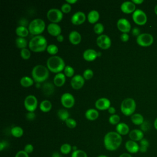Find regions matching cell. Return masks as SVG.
<instances>
[{
    "instance_id": "1",
    "label": "cell",
    "mask_w": 157,
    "mask_h": 157,
    "mask_svg": "<svg viewBox=\"0 0 157 157\" xmlns=\"http://www.w3.org/2000/svg\"><path fill=\"white\" fill-rule=\"evenodd\" d=\"M122 143V137L117 132L110 131L107 132L104 138V144L105 148L109 151L117 150Z\"/></svg>"
},
{
    "instance_id": "2",
    "label": "cell",
    "mask_w": 157,
    "mask_h": 157,
    "mask_svg": "<svg viewBox=\"0 0 157 157\" xmlns=\"http://www.w3.org/2000/svg\"><path fill=\"white\" fill-rule=\"evenodd\" d=\"M29 49L34 52H42L47 50V41L46 39L41 35L34 36L29 42Z\"/></svg>"
},
{
    "instance_id": "3",
    "label": "cell",
    "mask_w": 157,
    "mask_h": 157,
    "mask_svg": "<svg viewBox=\"0 0 157 157\" xmlns=\"http://www.w3.org/2000/svg\"><path fill=\"white\" fill-rule=\"evenodd\" d=\"M65 63L62 58L58 56H52L47 61V67L53 73H59L65 67Z\"/></svg>"
},
{
    "instance_id": "4",
    "label": "cell",
    "mask_w": 157,
    "mask_h": 157,
    "mask_svg": "<svg viewBox=\"0 0 157 157\" xmlns=\"http://www.w3.org/2000/svg\"><path fill=\"white\" fill-rule=\"evenodd\" d=\"M32 77L36 83H41L46 80L49 77V70L43 65H37L32 70Z\"/></svg>"
},
{
    "instance_id": "5",
    "label": "cell",
    "mask_w": 157,
    "mask_h": 157,
    "mask_svg": "<svg viewBox=\"0 0 157 157\" xmlns=\"http://www.w3.org/2000/svg\"><path fill=\"white\" fill-rule=\"evenodd\" d=\"M45 28V23L41 18H36L32 20L28 25L29 33L35 36H38L43 33Z\"/></svg>"
},
{
    "instance_id": "6",
    "label": "cell",
    "mask_w": 157,
    "mask_h": 157,
    "mask_svg": "<svg viewBox=\"0 0 157 157\" xmlns=\"http://www.w3.org/2000/svg\"><path fill=\"white\" fill-rule=\"evenodd\" d=\"M136 103L132 98H126L124 99L120 106L121 112L126 116H130L134 114L136 110Z\"/></svg>"
},
{
    "instance_id": "7",
    "label": "cell",
    "mask_w": 157,
    "mask_h": 157,
    "mask_svg": "<svg viewBox=\"0 0 157 157\" xmlns=\"http://www.w3.org/2000/svg\"><path fill=\"white\" fill-rule=\"evenodd\" d=\"M48 20L53 23H57L61 21L63 17V12L58 9H50L47 13Z\"/></svg>"
},
{
    "instance_id": "8",
    "label": "cell",
    "mask_w": 157,
    "mask_h": 157,
    "mask_svg": "<svg viewBox=\"0 0 157 157\" xmlns=\"http://www.w3.org/2000/svg\"><path fill=\"white\" fill-rule=\"evenodd\" d=\"M136 42L141 47H149L153 42V37L149 33H142L137 37Z\"/></svg>"
},
{
    "instance_id": "9",
    "label": "cell",
    "mask_w": 157,
    "mask_h": 157,
    "mask_svg": "<svg viewBox=\"0 0 157 157\" xmlns=\"http://www.w3.org/2000/svg\"><path fill=\"white\" fill-rule=\"evenodd\" d=\"M134 22L138 25H144L147 21V17L146 13L140 9H136L132 15Z\"/></svg>"
},
{
    "instance_id": "10",
    "label": "cell",
    "mask_w": 157,
    "mask_h": 157,
    "mask_svg": "<svg viewBox=\"0 0 157 157\" xmlns=\"http://www.w3.org/2000/svg\"><path fill=\"white\" fill-rule=\"evenodd\" d=\"M24 105L28 112H34L37 107V99L34 95H28L24 101Z\"/></svg>"
},
{
    "instance_id": "11",
    "label": "cell",
    "mask_w": 157,
    "mask_h": 157,
    "mask_svg": "<svg viewBox=\"0 0 157 157\" xmlns=\"http://www.w3.org/2000/svg\"><path fill=\"white\" fill-rule=\"evenodd\" d=\"M96 44L101 48L107 50L110 47L112 42L110 38L108 36L105 34H101L97 37Z\"/></svg>"
},
{
    "instance_id": "12",
    "label": "cell",
    "mask_w": 157,
    "mask_h": 157,
    "mask_svg": "<svg viewBox=\"0 0 157 157\" xmlns=\"http://www.w3.org/2000/svg\"><path fill=\"white\" fill-rule=\"evenodd\" d=\"M61 102L64 107L70 109L74 106L75 104V99L72 94L65 93L61 97Z\"/></svg>"
},
{
    "instance_id": "13",
    "label": "cell",
    "mask_w": 157,
    "mask_h": 157,
    "mask_svg": "<svg viewBox=\"0 0 157 157\" xmlns=\"http://www.w3.org/2000/svg\"><path fill=\"white\" fill-rule=\"evenodd\" d=\"M118 29L123 33H127L131 31V26L129 21L124 18H120L117 23Z\"/></svg>"
},
{
    "instance_id": "14",
    "label": "cell",
    "mask_w": 157,
    "mask_h": 157,
    "mask_svg": "<svg viewBox=\"0 0 157 157\" xmlns=\"http://www.w3.org/2000/svg\"><path fill=\"white\" fill-rule=\"evenodd\" d=\"M84 83H85V78H83V76L80 75H74L71 80V86L74 90H79L82 88Z\"/></svg>"
},
{
    "instance_id": "15",
    "label": "cell",
    "mask_w": 157,
    "mask_h": 157,
    "mask_svg": "<svg viewBox=\"0 0 157 157\" xmlns=\"http://www.w3.org/2000/svg\"><path fill=\"white\" fill-rule=\"evenodd\" d=\"M95 107L97 109L100 110H108L110 107V101L106 98H101L96 101Z\"/></svg>"
},
{
    "instance_id": "16",
    "label": "cell",
    "mask_w": 157,
    "mask_h": 157,
    "mask_svg": "<svg viewBox=\"0 0 157 157\" xmlns=\"http://www.w3.org/2000/svg\"><path fill=\"white\" fill-rule=\"evenodd\" d=\"M85 14L80 11L75 12L71 17V22L74 25H80L85 22Z\"/></svg>"
},
{
    "instance_id": "17",
    "label": "cell",
    "mask_w": 157,
    "mask_h": 157,
    "mask_svg": "<svg viewBox=\"0 0 157 157\" xmlns=\"http://www.w3.org/2000/svg\"><path fill=\"white\" fill-rule=\"evenodd\" d=\"M121 10L124 13H134L136 10V4L132 1H125L123 2L120 6Z\"/></svg>"
},
{
    "instance_id": "18",
    "label": "cell",
    "mask_w": 157,
    "mask_h": 157,
    "mask_svg": "<svg viewBox=\"0 0 157 157\" xmlns=\"http://www.w3.org/2000/svg\"><path fill=\"white\" fill-rule=\"evenodd\" d=\"M47 31L51 36L57 37L61 34V28L57 23H51L47 26Z\"/></svg>"
},
{
    "instance_id": "19",
    "label": "cell",
    "mask_w": 157,
    "mask_h": 157,
    "mask_svg": "<svg viewBox=\"0 0 157 157\" xmlns=\"http://www.w3.org/2000/svg\"><path fill=\"white\" fill-rule=\"evenodd\" d=\"M144 132L142 130L138 129H132L129 133V137L130 139L135 142H137V141L140 142L142 139H144Z\"/></svg>"
},
{
    "instance_id": "20",
    "label": "cell",
    "mask_w": 157,
    "mask_h": 157,
    "mask_svg": "<svg viewBox=\"0 0 157 157\" xmlns=\"http://www.w3.org/2000/svg\"><path fill=\"white\" fill-rule=\"evenodd\" d=\"M125 148L129 153H136L139 151V145L135 141L129 140L125 143Z\"/></svg>"
},
{
    "instance_id": "21",
    "label": "cell",
    "mask_w": 157,
    "mask_h": 157,
    "mask_svg": "<svg viewBox=\"0 0 157 157\" xmlns=\"http://www.w3.org/2000/svg\"><path fill=\"white\" fill-rule=\"evenodd\" d=\"M98 56V52L96 50L90 48L85 50L83 53V59L87 61H93Z\"/></svg>"
},
{
    "instance_id": "22",
    "label": "cell",
    "mask_w": 157,
    "mask_h": 157,
    "mask_svg": "<svg viewBox=\"0 0 157 157\" xmlns=\"http://www.w3.org/2000/svg\"><path fill=\"white\" fill-rule=\"evenodd\" d=\"M69 40L72 44L78 45L81 42L82 37L78 32L72 31L69 34Z\"/></svg>"
},
{
    "instance_id": "23",
    "label": "cell",
    "mask_w": 157,
    "mask_h": 157,
    "mask_svg": "<svg viewBox=\"0 0 157 157\" xmlns=\"http://www.w3.org/2000/svg\"><path fill=\"white\" fill-rule=\"evenodd\" d=\"M66 82V75L62 72L56 74L53 78V83L56 86H62Z\"/></svg>"
},
{
    "instance_id": "24",
    "label": "cell",
    "mask_w": 157,
    "mask_h": 157,
    "mask_svg": "<svg viewBox=\"0 0 157 157\" xmlns=\"http://www.w3.org/2000/svg\"><path fill=\"white\" fill-rule=\"evenodd\" d=\"M116 132L121 136H124L129 133V128L124 123H119L116 126Z\"/></svg>"
},
{
    "instance_id": "25",
    "label": "cell",
    "mask_w": 157,
    "mask_h": 157,
    "mask_svg": "<svg viewBox=\"0 0 157 157\" xmlns=\"http://www.w3.org/2000/svg\"><path fill=\"white\" fill-rule=\"evenodd\" d=\"M42 90L43 93L45 96H50L55 91L54 85L51 82H46L43 84L42 86Z\"/></svg>"
},
{
    "instance_id": "26",
    "label": "cell",
    "mask_w": 157,
    "mask_h": 157,
    "mask_svg": "<svg viewBox=\"0 0 157 157\" xmlns=\"http://www.w3.org/2000/svg\"><path fill=\"white\" fill-rule=\"evenodd\" d=\"M99 19V13L96 10H91L87 15V20L91 24L96 23Z\"/></svg>"
},
{
    "instance_id": "27",
    "label": "cell",
    "mask_w": 157,
    "mask_h": 157,
    "mask_svg": "<svg viewBox=\"0 0 157 157\" xmlns=\"http://www.w3.org/2000/svg\"><path fill=\"white\" fill-rule=\"evenodd\" d=\"M99 117V112L96 109H88L85 112V117L86 119L93 121L96 120Z\"/></svg>"
},
{
    "instance_id": "28",
    "label": "cell",
    "mask_w": 157,
    "mask_h": 157,
    "mask_svg": "<svg viewBox=\"0 0 157 157\" xmlns=\"http://www.w3.org/2000/svg\"><path fill=\"white\" fill-rule=\"evenodd\" d=\"M15 33L19 37L24 38L28 36L29 31L28 30V28H27L26 27L23 26H19L16 28Z\"/></svg>"
},
{
    "instance_id": "29",
    "label": "cell",
    "mask_w": 157,
    "mask_h": 157,
    "mask_svg": "<svg viewBox=\"0 0 157 157\" xmlns=\"http://www.w3.org/2000/svg\"><path fill=\"white\" fill-rule=\"evenodd\" d=\"M131 121L136 125H141L144 122V117L140 113H134L131 117Z\"/></svg>"
},
{
    "instance_id": "30",
    "label": "cell",
    "mask_w": 157,
    "mask_h": 157,
    "mask_svg": "<svg viewBox=\"0 0 157 157\" xmlns=\"http://www.w3.org/2000/svg\"><path fill=\"white\" fill-rule=\"evenodd\" d=\"M52 107V105L50 101L48 100H44L42 101L39 105V108L40 110L43 112H49Z\"/></svg>"
},
{
    "instance_id": "31",
    "label": "cell",
    "mask_w": 157,
    "mask_h": 157,
    "mask_svg": "<svg viewBox=\"0 0 157 157\" xmlns=\"http://www.w3.org/2000/svg\"><path fill=\"white\" fill-rule=\"evenodd\" d=\"M34 80L28 76H24L23 77L20 81L21 85L23 87L28 88L32 86L34 84Z\"/></svg>"
},
{
    "instance_id": "32",
    "label": "cell",
    "mask_w": 157,
    "mask_h": 157,
    "mask_svg": "<svg viewBox=\"0 0 157 157\" xmlns=\"http://www.w3.org/2000/svg\"><path fill=\"white\" fill-rule=\"evenodd\" d=\"M11 134L17 138L20 137L23 134V129L20 126H13L10 130Z\"/></svg>"
},
{
    "instance_id": "33",
    "label": "cell",
    "mask_w": 157,
    "mask_h": 157,
    "mask_svg": "<svg viewBox=\"0 0 157 157\" xmlns=\"http://www.w3.org/2000/svg\"><path fill=\"white\" fill-rule=\"evenodd\" d=\"M150 146L149 141L146 139H143L139 143V151L141 153H145Z\"/></svg>"
},
{
    "instance_id": "34",
    "label": "cell",
    "mask_w": 157,
    "mask_h": 157,
    "mask_svg": "<svg viewBox=\"0 0 157 157\" xmlns=\"http://www.w3.org/2000/svg\"><path fill=\"white\" fill-rule=\"evenodd\" d=\"M15 44H16L17 47L18 48H20L21 50L23 48H26L28 42H27V40L25 38L18 37L15 40Z\"/></svg>"
},
{
    "instance_id": "35",
    "label": "cell",
    "mask_w": 157,
    "mask_h": 157,
    "mask_svg": "<svg viewBox=\"0 0 157 157\" xmlns=\"http://www.w3.org/2000/svg\"><path fill=\"white\" fill-rule=\"evenodd\" d=\"M57 115L61 120L64 121H66V120L69 118V113L66 109L59 110L57 112Z\"/></svg>"
},
{
    "instance_id": "36",
    "label": "cell",
    "mask_w": 157,
    "mask_h": 157,
    "mask_svg": "<svg viewBox=\"0 0 157 157\" xmlns=\"http://www.w3.org/2000/svg\"><path fill=\"white\" fill-rule=\"evenodd\" d=\"M72 148V147H71V145L70 144H64L60 147V151L62 154L67 155L71 151Z\"/></svg>"
},
{
    "instance_id": "37",
    "label": "cell",
    "mask_w": 157,
    "mask_h": 157,
    "mask_svg": "<svg viewBox=\"0 0 157 157\" xmlns=\"http://www.w3.org/2000/svg\"><path fill=\"white\" fill-rule=\"evenodd\" d=\"M93 30L96 34L101 35V34L104 32V25L101 23H96L94 25Z\"/></svg>"
},
{
    "instance_id": "38",
    "label": "cell",
    "mask_w": 157,
    "mask_h": 157,
    "mask_svg": "<svg viewBox=\"0 0 157 157\" xmlns=\"http://www.w3.org/2000/svg\"><path fill=\"white\" fill-rule=\"evenodd\" d=\"M47 51L49 54L55 56L58 52V48L56 45L50 44L47 46Z\"/></svg>"
},
{
    "instance_id": "39",
    "label": "cell",
    "mask_w": 157,
    "mask_h": 157,
    "mask_svg": "<svg viewBox=\"0 0 157 157\" xmlns=\"http://www.w3.org/2000/svg\"><path fill=\"white\" fill-rule=\"evenodd\" d=\"M64 74L67 77H73L74 74V69L70 66H66L64 69Z\"/></svg>"
},
{
    "instance_id": "40",
    "label": "cell",
    "mask_w": 157,
    "mask_h": 157,
    "mask_svg": "<svg viewBox=\"0 0 157 157\" xmlns=\"http://www.w3.org/2000/svg\"><path fill=\"white\" fill-rule=\"evenodd\" d=\"M120 116L117 114L111 115L109 118V121L112 124H118L120 123Z\"/></svg>"
},
{
    "instance_id": "41",
    "label": "cell",
    "mask_w": 157,
    "mask_h": 157,
    "mask_svg": "<svg viewBox=\"0 0 157 157\" xmlns=\"http://www.w3.org/2000/svg\"><path fill=\"white\" fill-rule=\"evenodd\" d=\"M71 157H88V156L85 151L78 149L77 150L73 151L71 155Z\"/></svg>"
},
{
    "instance_id": "42",
    "label": "cell",
    "mask_w": 157,
    "mask_h": 157,
    "mask_svg": "<svg viewBox=\"0 0 157 157\" xmlns=\"http://www.w3.org/2000/svg\"><path fill=\"white\" fill-rule=\"evenodd\" d=\"M20 55L23 59H28L31 56V52L26 48H23V49H21L20 51Z\"/></svg>"
},
{
    "instance_id": "43",
    "label": "cell",
    "mask_w": 157,
    "mask_h": 157,
    "mask_svg": "<svg viewBox=\"0 0 157 157\" xmlns=\"http://www.w3.org/2000/svg\"><path fill=\"white\" fill-rule=\"evenodd\" d=\"M83 77L85 80H90L93 77V71L90 69H87L84 71Z\"/></svg>"
},
{
    "instance_id": "44",
    "label": "cell",
    "mask_w": 157,
    "mask_h": 157,
    "mask_svg": "<svg viewBox=\"0 0 157 157\" xmlns=\"http://www.w3.org/2000/svg\"><path fill=\"white\" fill-rule=\"evenodd\" d=\"M65 123H66V124L67 125V126L71 129H73V128H75L77 126L76 121L71 118H69L68 119H67L66 120Z\"/></svg>"
},
{
    "instance_id": "45",
    "label": "cell",
    "mask_w": 157,
    "mask_h": 157,
    "mask_svg": "<svg viewBox=\"0 0 157 157\" xmlns=\"http://www.w3.org/2000/svg\"><path fill=\"white\" fill-rule=\"evenodd\" d=\"M61 10L63 13H67L70 12L71 10V4H69L67 2L63 4L61 7Z\"/></svg>"
},
{
    "instance_id": "46",
    "label": "cell",
    "mask_w": 157,
    "mask_h": 157,
    "mask_svg": "<svg viewBox=\"0 0 157 157\" xmlns=\"http://www.w3.org/2000/svg\"><path fill=\"white\" fill-rule=\"evenodd\" d=\"M26 153H27L28 154H29L31 153H32L34 151V147L32 144H26L25 147H24V150H23Z\"/></svg>"
},
{
    "instance_id": "47",
    "label": "cell",
    "mask_w": 157,
    "mask_h": 157,
    "mask_svg": "<svg viewBox=\"0 0 157 157\" xmlns=\"http://www.w3.org/2000/svg\"><path fill=\"white\" fill-rule=\"evenodd\" d=\"M26 118L28 120L32 121L36 118V114L34 112H28L26 115Z\"/></svg>"
},
{
    "instance_id": "48",
    "label": "cell",
    "mask_w": 157,
    "mask_h": 157,
    "mask_svg": "<svg viewBox=\"0 0 157 157\" xmlns=\"http://www.w3.org/2000/svg\"><path fill=\"white\" fill-rule=\"evenodd\" d=\"M15 157H29V154L26 153L24 150H20L16 153Z\"/></svg>"
},
{
    "instance_id": "49",
    "label": "cell",
    "mask_w": 157,
    "mask_h": 157,
    "mask_svg": "<svg viewBox=\"0 0 157 157\" xmlns=\"http://www.w3.org/2000/svg\"><path fill=\"white\" fill-rule=\"evenodd\" d=\"M140 126H141V130L143 132L144 131H147L149 129V128H150L148 122H147V121H145Z\"/></svg>"
},
{
    "instance_id": "50",
    "label": "cell",
    "mask_w": 157,
    "mask_h": 157,
    "mask_svg": "<svg viewBox=\"0 0 157 157\" xmlns=\"http://www.w3.org/2000/svg\"><path fill=\"white\" fill-rule=\"evenodd\" d=\"M129 39V36L127 33H122L120 36V39L123 42H127Z\"/></svg>"
},
{
    "instance_id": "51",
    "label": "cell",
    "mask_w": 157,
    "mask_h": 157,
    "mask_svg": "<svg viewBox=\"0 0 157 157\" xmlns=\"http://www.w3.org/2000/svg\"><path fill=\"white\" fill-rule=\"evenodd\" d=\"M132 34L133 36H137L138 37L140 34V31L139 29V28L135 27L132 29Z\"/></svg>"
},
{
    "instance_id": "52",
    "label": "cell",
    "mask_w": 157,
    "mask_h": 157,
    "mask_svg": "<svg viewBox=\"0 0 157 157\" xmlns=\"http://www.w3.org/2000/svg\"><path fill=\"white\" fill-rule=\"evenodd\" d=\"M7 145H8V144L6 141L2 140L0 142V150L2 151L4 148H6L7 147Z\"/></svg>"
},
{
    "instance_id": "53",
    "label": "cell",
    "mask_w": 157,
    "mask_h": 157,
    "mask_svg": "<svg viewBox=\"0 0 157 157\" xmlns=\"http://www.w3.org/2000/svg\"><path fill=\"white\" fill-rule=\"evenodd\" d=\"M108 112L111 114V115H113L116 112V110L115 109L114 107H110L109 109H108Z\"/></svg>"
},
{
    "instance_id": "54",
    "label": "cell",
    "mask_w": 157,
    "mask_h": 157,
    "mask_svg": "<svg viewBox=\"0 0 157 157\" xmlns=\"http://www.w3.org/2000/svg\"><path fill=\"white\" fill-rule=\"evenodd\" d=\"M56 39H57L58 42H63L64 40V37H63V36L62 34H60V35H59V36H58L56 37Z\"/></svg>"
},
{
    "instance_id": "55",
    "label": "cell",
    "mask_w": 157,
    "mask_h": 157,
    "mask_svg": "<svg viewBox=\"0 0 157 157\" xmlns=\"http://www.w3.org/2000/svg\"><path fill=\"white\" fill-rule=\"evenodd\" d=\"M132 2L134 4H140L143 3L144 1H143V0H132Z\"/></svg>"
},
{
    "instance_id": "56",
    "label": "cell",
    "mask_w": 157,
    "mask_h": 157,
    "mask_svg": "<svg viewBox=\"0 0 157 157\" xmlns=\"http://www.w3.org/2000/svg\"><path fill=\"white\" fill-rule=\"evenodd\" d=\"M119 157H132V156L129 154V153H122L120 155Z\"/></svg>"
},
{
    "instance_id": "57",
    "label": "cell",
    "mask_w": 157,
    "mask_h": 157,
    "mask_svg": "<svg viewBox=\"0 0 157 157\" xmlns=\"http://www.w3.org/2000/svg\"><path fill=\"white\" fill-rule=\"evenodd\" d=\"M77 2V0H66V2L69 4H74Z\"/></svg>"
},
{
    "instance_id": "58",
    "label": "cell",
    "mask_w": 157,
    "mask_h": 157,
    "mask_svg": "<svg viewBox=\"0 0 157 157\" xmlns=\"http://www.w3.org/2000/svg\"><path fill=\"white\" fill-rule=\"evenodd\" d=\"M52 157H62L61 155L58 153V152H54L53 154H52Z\"/></svg>"
},
{
    "instance_id": "59",
    "label": "cell",
    "mask_w": 157,
    "mask_h": 157,
    "mask_svg": "<svg viewBox=\"0 0 157 157\" xmlns=\"http://www.w3.org/2000/svg\"><path fill=\"white\" fill-rule=\"evenodd\" d=\"M154 127L157 130V118L155 119V120L154 121Z\"/></svg>"
},
{
    "instance_id": "60",
    "label": "cell",
    "mask_w": 157,
    "mask_h": 157,
    "mask_svg": "<svg viewBox=\"0 0 157 157\" xmlns=\"http://www.w3.org/2000/svg\"><path fill=\"white\" fill-rule=\"evenodd\" d=\"M154 11H155V14L157 15V4L155 6V9H154Z\"/></svg>"
},
{
    "instance_id": "61",
    "label": "cell",
    "mask_w": 157,
    "mask_h": 157,
    "mask_svg": "<svg viewBox=\"0 0 157 157\" xmlns=\"http://www.w3.org/2000/svg\"><path fill=\"white\" fill-rule=\"evenodd\" d=\"M98 157H108V156H105V155H101L98 156Z\"/></svg>"
}]
</instances>
